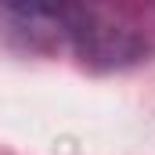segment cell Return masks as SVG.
<instances>
[]
</instances>
